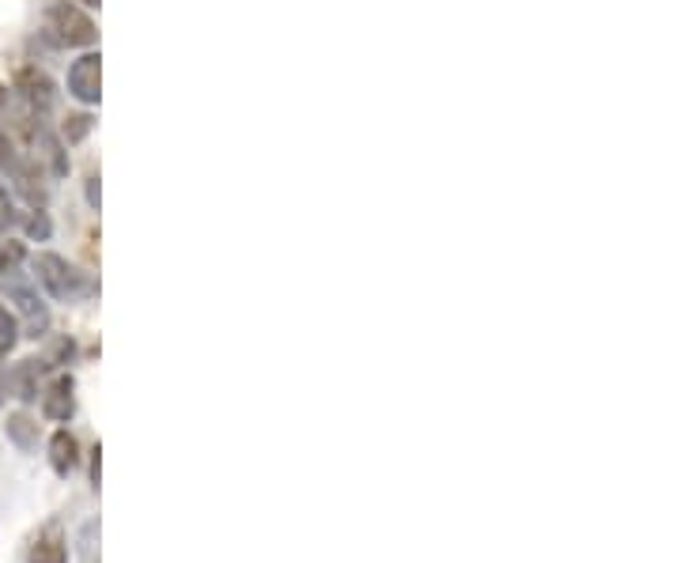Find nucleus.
<instances>
[{
    "label": "nucleus",
    "mask_w": 680,
    "mask_h": 563,
    "mask_svg": "<svg viewBox=\"0 0 680 563\" xmlns=\"http://www.w3.org/2000/svg\"><path fill=\"white\" fill-rule=\"evenodd\" d=\"M19 341V322L8 307H0V356H8Z\"/></svg>",
    "instance_id": "11"
},
{
    "label": "nucleus",
    "mask_w": 680,
    "mask_h": 563,
    "mask_svg": "<svg viewBox=\"0 0 680 563\" xmlns=\"http://www.w3.org/2000/svg\"><path fill=\"white\" fill-rule=\"evenodd\" d=\"M50 465L57 477H68L76 465H80V443H76V435L61 427V431H53L50 439Z\"/></svg>",
    "instance_id": "7"
},
{
    "label": "nucleus",
    "mask_w": 680,
    "mask_h": 563,
    "mask_svg": "<svg viewBox=\"0 0 680 563\" xmlns=\"http://www.w3.org/2000/svg\"><path fill=\"white\" fill-rule=\"evenodd\" d=\"M27 563H68L65 529L57 526V522L38 529L31 537V545H27Z\"/></svg>",
    "instance_id": "5"
},
{
    "label": "nucleus",
    "mask_w": 680,
    "mask_h": 563,
    "mask_svg": "<svg viewBox=\"0 0 680 563\" xmlns=\"http://www.w3.org/2000/svg\"><path fill=\"white\" fill-rule=\"evenodd\" d=\"M4 291H8V295L19 303V310L27 314V337H42L46 325H50V310L42 307L38 291L19 276V269H8V276H4Z\"/></svg>",
    "instance_id": "4"
},
{
    "label": "nucleus",
    "mask_w": 680,
    "mask_h": 563,
    "mask_svg": "<svg viewBox=\"0 0 680 563\" xmlns=\"http://www.w3.org/2000/svg\"><path fill=\"white\" fill-rule=\"evenodd\" d=\"M19 91H23V99L31 106H38V110H46V106L53 103V84L42 76V72L27 69L23 76H19Z\"/></svg>",
    "instance_id": "10"
},
{
    "label": "nucleus",
    "mask_w": 680,
    "mask_h": 563,
    "mask_svg": "<svg viewBox=\"0 0 680 563\" xmlns=\"http://www.w3.org/2000/svg\"><path fill=\"white\" fill-rule=\"evenodd\" d=\"M68 95L80 99L84 106H95L102 99V57L99 53H84L72 61L68 69Z\"/></svg>",
    "instance_id": "3"
},
{
    "label": "nucleus",
    "mask_w": 680,
    "mask_h": 563,
    "mask_svg": "<svg viewBox=\"0 0 680 563\" xmlns=\"http://www.w3.org/2000/svg\"><path fill=\"white\" fill-rule=\"evenodd\" d=\"M27 235H31V239H38V242H46V239H50V216L34 208L31 216H27Z\"/></svg>",
    "instance_id": "13"
},
{
    "label": "nucleus",
    "mask_w": 680,
    "mask_h": 563,
    "mask_svg": "<svg viewBox=\"0 0 680 563\" xmlns=\"http://www.w3.org/2000/svg\"><path fill=\"white\" fill-rule=\"evenodd\" d=\"M102 450L95 446V458H91V480H95V488H99V473H102V458H99Z\"/></svg>",
    "instance_id": "17"
},
{
    "label": "nucleus",
    "mask_w": 680,
    "mask_h": 563,
    "mask_svg": "<svg viewBox=\"0 0 680 563\" xmlns=\"http://www.w3.org/2000/svg\"><path fill=\"white\" fill-rule=\"evenodd\" d=\"M87 133H91V114H72V118L65 121V140H68V144H80Z\"/></svg>",
    "instance_id": "12"
},
{
    "label": "nucleus",
    "mask_w": 680,
    "mask_h": 563,
    "mask_svg": "<svg viewBox=\"0 0 680 563\" xmlns=\"http://www.w3.org/2000/svg\"><path fill=\"white\" fill-rule=\"evenodd\" d=\"M8 163H12V140L0 133V167H8Z\"/></svg>",
    "instance_id": "16"
},
{
    "label": "nucleus",
    "mask_w": 680,
    "mask_h": 563,
    "mask_svg": "<svg viewBox=\"0 0 680 563\" xmlns=\"http://www.w3.org/2000/svg\"><path fill=\"white\" fill-rule=\"evenodd\" d=\"M34 276H38V284L46 288V295L57 299V303H76V299H87V295L95 291L91 276L80 273L76 265H68L61 254L34 257Z\"/></svg>",
    "instance_id": "1"
},
{
    "label": "nucleus",
    "mask_w": 680,
    "mask_h": 563,
    "mask_svg": "<svg viewBox=\"0 0 680 563\" xmlns=\"http://www.w3.org/2000/svg\"><path fill=\"white\" fill-rule=\"evenodd\" d=\"M80 4H87V8H99V0H80Z\"/></svg>",
    "instance_id": "20"
},
{
    "label": "nucleus",
    "mask_w": 680,
    "mask_h": 563,
    "mask_svg": "<svg viewBox=\"0 0 680 563\" xmlns=\"http://www.w3.org/2000/svg\"><path fill=\"white\" fill-rule=\"evenodd\" d=\"M4 401H8V378H4V367H0V409H4Z\"/></svg>",
    "instance_id": "18"
},
{
    "label": "nucleus",
    "mask_w": 680,
    "mask_h": 563,
    "mask_svg": "<svg viewBox=\"0 0 680 563\" xmlns=\"http://www.w3.org/2000/svg\"><path fill=\"white\" fill-rule=\"evenodd\" d=\"M4 435H8L23 454H31L34 446H38V424H34L27 412H12V416L4 420Z\"/></svg>",
    "instance_id": "9"
},
{
    "label": "nucleus",
    "mask_w": 680,
    "mask_h": 563,
    "mask_svg": "<svg viewBox=\"0 0 680 563\" xmlns=\"http://www.w3.org/2000/svg\"><path fill=\"white\" fill-rule=\"evenodd\" d=\"M76 382L68 375L53 378L50 386H46V393H42V412L50 416V420H57V424H65V420H72V412H76Z\"/></svg>",
    "instance_id": "6"
},
{
    "label": "nucleus",
    "mask_w": 680,
    "mask_h": 563,
    "mask_svg": "<svg viewBox=\"0 0 680 563\" xmlns=\"http://www.w3.org/2000/svg\"><path fill=\"white\" fill-rule=\"evenodd\" d=\"M87 201H91V208H99V178L95 174L87 178Z\"/></svg>",
    "instance_id": "15"
},
{
    "label": "nucleus",
    "mask_w": 680,
    "mask_h": 563,
    "mask_svg": "<svg viewBox=\"0 0 680 563\" xmlns=\"http://www.w3.org/2000/svg\"><path fill=\"white\" fill-rule=\"evenodd\" d=\"M4 103H8V87H0V110H4Z\"/></svg>",
    "instance_id": "19"
},
{
    "label": "nucleus",
    "mask_w": 680,
    "mask_h": 563,
    "mask_svg": "<svg viewBox=\"0 0 680 563\" xmlns=\"http://www.w3.org/2000/svg\"><path fill=\"white\" fill-rule=\"evenodd\" d=\"M38 371H42V363L38 359H23V363H16V371L8 378V393H16L19 401H34L38 397Z\"/></svg>",
    "instance_id": "8"
},
{
    "label": "nucleus",
    "mask_w": 680,
    "mask_h": 563,
    "mask_svg": "<svg viewBox=\"0 0 680 563\" xmlns=\"http://www.w3.org/2000/svg\"><path fill=\"white\" fill-rule=\"evenodd\" d=\"M46 35H50L53 46H65V50H84L99 38V27L95 19L87 16L84 8L76 4H53L46 12Z\"/></svg>",
    "instance_id": "2"
},
{
    "label": "nucleus",
    "mask_w": 680,
    "mask_h": 563,
    "mask_svg": "<svg viewBox=\"0 0 680 563\" xmlns=\"http://www.w3.org/2000/svg\"><path fill=\"white\" fill-rule=\"evenodd\" d=\"M12 223H16V205H12V193L0 186V235H4Z\"/></svg>",
    "instance_id": "14"
}]
</instances>
